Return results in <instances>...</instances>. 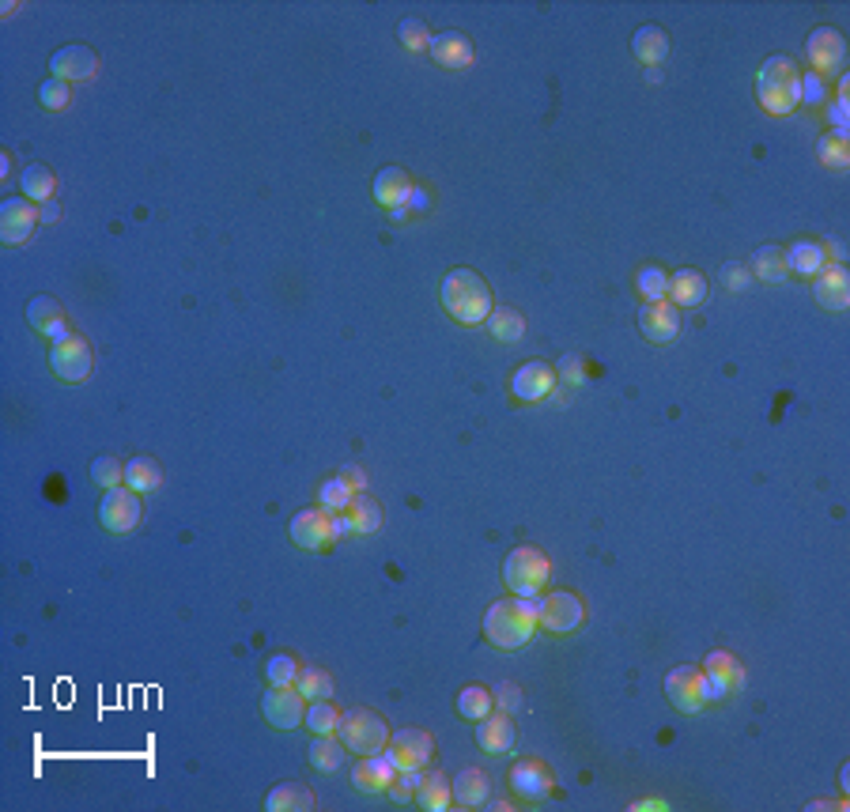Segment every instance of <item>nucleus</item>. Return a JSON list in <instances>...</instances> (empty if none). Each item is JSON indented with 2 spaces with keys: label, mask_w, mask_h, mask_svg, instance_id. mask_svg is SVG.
<instances>
[{
  "label": "nucleus",
  "mask_w": 850,
  "mask_h": 812,
  "mask_svg": "<svg viewBox=\"0 0 850 812\" xmlns=\"http://www.w3.org/2000/svg\"><path fill=\"white\" fill-rule=\"evenodd\" d=\"M295 692L303 695L306 703H314V699H329V695H333V677H329L325 669L306 665V669H299V677H295Z\"/></svg>",
  "instance_id": "39"
},
{
  "label": "nucleus",
  "mask_w": 850,
  "mask_h": 812,
  "mask_svg": "<svg viewBox=\"0 0 850 812\" xmlns=\"http://www.w3.org/2000/svg\"><path fill=\"white\" fill-rule=\"evenodd\" d=\"M665 699L680 714H699L711 703V680L699 665H677L665 673Z\"/></svg>",
  "instance_id": "6"
},
{
  "label": "nucleus",
  "mask_w": 850,
  "mask_h": 812,
  "mask_svg": "<svg viewBox=\"0 0 850 812\" xmlns=\"http://www.w3.org/2000/svg\"><path fill=\"white\" fill-rule=\"evenodd\" d=\"M786 265L798 276H816V272L828 265V250L824 242H813V238H798L790 250H786Z\"/></svg>",
  "instance_id": "31"
},
{
  "label": "nucleus",
  "mask_w": 850,
  "mask_h": 812,
  "mask_svg": "<svg viewBox=\"0 0 850 812\" xmlns=\"http://www.w3.org/2000/svg\"><path fill=\"white\" fill-rule=\"evenodd\" d=\"M38 223H42V212H38V204L27 201V197H8V201L0 204V242H4V246L27 242Z\"/></svg>",
  "instance_id": "13"
},
{
  "label": "nucleus",
  "mask_w": 850,
  "mask_h": 812,
  "mask_svg": "<svg viewBox=\"0 0 850 812\" xmlns=\"http://www.w3.org/2000/svg\"><path fill=\"white\" fill-rule=\"evenodd\" d=\"M514 741H518V733H514V722H510L507 711H499V714L492 711L488 718L476 722V745H480V752L503 756V752L514 748Z\"/></svg>",
  "instance_id": "23"
},
{
  "label": "nucleus",
  "mask_w": 850,
  "mask_h": 812,
  "mask_svg": "<svg viewBox=\"0 0 850 812\" xmlns=\"http://www.w3.org/2000/svg\"><path fill=\"white\" fill-rule=\"evenodd\" d=\"M722 284L730 291H745L748 284H752V272H748V265L730 261V265H722Z\"/></svg>",
  "instance_id": "51"
},
{
  "label": "nucleus",
  "mask_w": 850,
  "mask_h": 812,
  "mask_svg": "<svg viewBox=\"0 0 850 812\" xmlns=\"http://www.w3.org/2000/svg\"><path fill=\"white\" fill-rule=\"evenodd\" d=\"M50 367L61 382H84L91 367H95V352L84 337H65V340H53L50 348Z\"/></svg>",
  "instance_id": "9"
},
{
  "label": "nucleus",
  "mask_w": 850,
  "mask_h": 812,
  "mask_svg": "<svg viewBox=\"0 0 850 812\" xmlns=\"http://www.w3.org/2000/svg\"><path fill=\"white\" fill-rule=\"evenodd\" d=\"M488 794H492V786H488V775H484V771H476V767L458 771V779H454V801H458V805H465V809H484V805H488Z\"/></svg>",
  "instance_id": "32"
},
{
  "label": "nucleus",
  "mask_w": 850,
  "mask_h": 812,
  "mask_svg": "<svg viewBox=\"0 0 850 812\" xmlns=\"http://www.w3.org/2000/svg\"><path fill=\"white\" fill-rule=\"evenodd\" d=\"M828 99V84L816 76V72H801V102H813V106H820V102Z\"/></svg>",
  "instance_id": "50"
},
{
  "label": "nucleus",
  "mask_w": 850,
  "mask_h": 812,
  "mask_svg": "<svg viewBox=\"0 0 850 812\" xmlns=\"http://www.w3.org/2000/svg\"><path fill=\"white\" fill-rule=\"evenodd\" d=\"M813 299L824 310H832V314H843L850 306V272L835 261V265H824V269L816 272L813 280Z\"/></svg>",
  "instance_id": "18"
},
{
  "label": "nucleus",
  "mask_w": 850,
  "mask_h": 812,
  "mask_svg": "<svg viewBox=\"0 0 850 812\" xmlns=\"http://www.w3.org/2000/svg\"><path fill=\"white\" fill-rule=\"evenodd\" d=\"M639 329H643L646 340H654V344H669V340L680 337V310L669 299L662 303H646L639 310Z\"/></svg>",
  "instance_id": "21"
},
{
  "label": "nucleus",
  "mask_w": 850,
  "mask_h": 812,
  "mask_svg": "<svg viewBox=\"0 0 850 812\" xmlns=\"http://www.w3.org/2000/svg\"><path fill=\"white\" fill-rule=\"evenodd\" d=\"M340 476H344V484L352 491H367V473H363L359 465H344V473Z\"/></svg>",
  "instance_id": "53"
},
{
  "label": "nucleus",
  "mask_w": 850,
  "mask_h": 812,
  "mask_svg": "<svg viewBox=\"0 0 850 812\" xmlns=\"http://www.w3.org/2000/svg\"><path fill=\"white\" fill-rule=\"evenodd\" d=\"M748 272H752V276H760V284H786V276H790L786 250H782V246H760V250L752 254Z\"/></svg>",
  "instance_id": "33"
},
{
  "label": "nucleus",
  "mask_w": 850,
  "mask_h": 812,
  "mask_svg": "<svg viewBox=\"0 0 850 812\" xmlns=\"http://www.w3.org/2000/svg\"><path fill=\"white\" fill-rule=\"evenodd\" d=\"M412 178H408L405 167H382L378 178H374V201L382 208H408V197H412Z\"/></svg>",
  "instance_id": "25"
},
{
  "label": "nucleus",
  "mask_w": 850,
  "mask_h": 812,
  "mask_svg": "<svg viewBox=\"0 0 850 812\" xmlns=\"http://www.w3.org/2000/svg\"><path fill=\"white\" fill-rule=\"evenodd\" d=\"M847 106H850L847 99H835V102H832V110H828V118H832L835 129H847Z\"/></svg>",
  "instance_id": "54"
},
{
  "label": "nucleus",
  "mask_w": 850,
  "mask_h": 812,
  "mask_svg": "<svg viewBox=\"0 0 850 812\" xmlns=\"http://www.w3.org/2000/svg\"><path fill=\"white\" fill-rule=\"evenodd\" d=\"M19 189H23V197L34 204H50L53 189H57V178H53V170L46 163H27L23 170V178H19Z\"/></svg>",
  "instance_id": "36"
},
{
  "label": "nucleus",
  "mask_w": 850,
  "mask_h": 812,
  "mask_svg": "<svg viewBox=\"0 0 850 812\" xmlns=\"http://www.w3.org/2000/svg\"><path fill=\"white\" fill-rule=\"evenodd\" d=\"M416 786H420V771H397L386 794L397 805H408V801H416Z\"/></svg>",
  "instance_id": "48"
},
{
  "label": "nucleus",
  "mask_w": 850,
  "mask_h": 812,
  "mask_svg": "<svg viewBox=\"0 0 850 812\" xmlns=\"http://www.w3.org/2000/svg\"><path fill=\"white\" fill-rule=\"evenodd\" d=\"M299 677V661L291 658V654H272L265 661V680H269V688H291Z\"/></svg>",
  "instance_id": "45"
},
{
  "label": "nucleus",
  "mask_w": 850,
  "mask_h": 812,
  "mask_svg": "<svg viewBox=\"0 0 850 812\" xmlns=\"http://www.w3.org/2000/svg\"><path fill=\"white\" fill-rule=\"evenodd\" d=\"M416 805L427 812H446L454 805V779L442 775V771H427L420 775V786H416Z\"/></svg>",
  "instance_id": "28"
},
{
  "label": "nucleus",
  "mask_w": 850,
  "mask_h": 812,
  "mask_svg": "<svg viewBox=\"0 0 850 812\" xmlns=\"http://www.w3.org/2000/svg\"><path fill=\"white\" fill-rule=\"evenodd\" d=\"M522 688H514V684H499V692H495V711H518L522 707Z\"/></svg>",
  "instance_id": "52"
},
{
  "label": "nucleus",
  "mask_w": 850,
  "mask_h": 812,
  "mask_svg": "<svg viewBox=\"0 0 850 812\" xmlns=\"http://www.w3.org/2000/svg\"><path fill=\"white\" fill-rule=\"evenodd\" d=\"M556 367L552 363H544V359H529L522 363L518 371L510 374V393L518 397V401H526V405H537V401H548L552 393H556Z\"/></svg>",
  "instance_id": "11"
},
{
  "label": "nucleus",
  "mask_w": 850,
  "mask_h": 812,
  "mask_svg": "<svg viewBox=\"0 0 850 812\" xmlns=\"http://www.w3.org/2000/svg\"><path fill=\"white\" fill-rule=\"evenodd\" d=\"M556 378L567 382V386H582V382H586V363H582V356L567 352V356L556 363Z\"/></svg>",
  "instance_id": "49"
},
{
  "label": "nucleus",
  "mask_w": 850,
  "mask_h": 812,
  "mask_svg": "<svg viewBox=\"0 0 850 812\" xmlns=\"http://www.w3.org/2000/svg\"><path fill=\"white\" fill-rule=\"evenodd\" d=\"M386 760L397 767V771H424L427 763L435 760V737L427 729H397L390 733V745H386Z\"/></svg>",
  "instance_id": "8"
},
{
  "label": "nucleus",
  "mask_w": 850,
  "mask_h": 812,
  "mask_svg": "<svg viewBox=\"0 0 850 812\" xmlns=\"http://www.w3.org/2000/svg\"><path fill=\"white\" fill-rule=\"evenodd\" d=\"M393 775H397V767L386 760V752H378V756H359V763L352 767V786H356L359 794H386Z\"/></svg>",
  "instance_id": "24"
},
{
  "label": "nucleus",
  "mask_w": 850,
  "mask_h": 812,
  "mask_svg": "<svg viewBox=\"0 0 850 812\" xmlns=\"http://www.w3.org/2000/svg\"><path fill=\"white\" fill-rule=\"evenodd\" d=\"M163 484V469L155 457H129L125 461V488H133L136 495H148V491H159Z\"/></svg>",
  "instance_id": "35"
},
{
  "label": "nucleus",
  "mask_w": 850,
  "mask_h": 812,
  "mask_svg": "<svg viewBox=\"0 0 850 812\" xmlns=\"http://www.w3.org/2000/svg\"><path fill=\"white\" fill-rule=\"evenodd\" d=\"M635 288L646 303H662V299H669V272L658 269V265H643L635 276Z\"/></svg>",
  "instance_id": "41"
},
{
  "label": "nucleus",
  "mask_w": 850,
  "mask_h": 812,
  "mask_svg": "<svg viewBox=\"0 0 850 812\" xmlns=\"http://www.w3.org/2000/svg\"><path fill=\"white\" fill-rule=\"evenodd\" d=\"M38 99H42V106L46 110H68L72 106V84H65V80H57V76H50L46 84L38 87Z\"/></svg>",
  "instance_id": "47"
},
{
  "label": "nucleus",
  "mask_w": 850,
  "mask_h": 812,
  "mask_svg": "<svg viewBox=\"0 0 850 812\" xmlns=\"http://www.w3.org/2000/svg\"><path fill=\"white\" fill-rule=\"evenodd\" d=\"M805 57H809L816 76H832L847 61V38L835 31V27H816L805 38Z\"/></svg>",
  "instance_id": "12"
},
{
  "label": "nucleus",
  "mask_w": 850,
  "mask_h": 812,
  "mask_svg": "<svg viewBox=\"0 0 850 812\" xmlns=\"http://www.w3.org/2000/svg\"><path fill=\"white\" fill-rule=\"evenodd\" d=\"M537 624L552 635H571L586 624V601L575 590H552L537 601Z\"/></svg>",
  "instance_id": "7"
},
{
  "label": "nucleus",
  "mask_w": 850,
  "mask_h": 812,
  "mask_svg": "<svg viewBox=\"0 0 850 812\" xmlns=\"http://www.w3.org/2000/svg\"><path fill=\"white\" fill-rule=\"evenodd\" d=\"M756 99L764 106L767 114L775 118H786L801 106V68L794 57L786 53H775L767 57L760 72H756Z\"/></svg>",
  "instance_id": "3"
},
{
  "label": "nucleus",
  "mask_w": 850,
  "mask_h": 812,
  "mask_svg": "<svg viewBox=\"0 0 850 812\" xmlns=\"http://www.w3.org/2000/svg\"><path fill=\"white\" fill-rule=\"evenodd\" d=\"M427 53H431L442 68H454V72H458V68L473 65V38L465 31H458V27H450V31H439L431 38Z\"/></svg>",
  "instance_id": "22"
},
{
  "label": "nucleus",
  "mask_w": 850,
  "mask_h": 812,
  "mask_svg": "<svg viewBox=\"0 0 850 812\" xmlns=\"http://www.w3.org/2000/svg\"><path fill=\"white\" fill-rule=\"evenodd\" d=\"M8 170H12V155H8V152H0V178H4Z\"/></svg>",
  "instance_id": "59"
},
{
  "label": "nucleus",
  "mask_w": 850,
  "mask_h": 812,
  "mask_svg": "<svg viewBox=\"0 0 850 812\" xmlns=\"http://www.w3.org/2000/svg\"><path fill=\"white\" fill-rule=\"evenodd\" d=\"M431 197H427V189H412V197H408V208H416V212H424Z\"/></svg>",
  "instance_id": "55"
},
{
  "label": "nucleus",
  "mask_w": 850,
  "mask_h": 812,
  "mask_svg": "<svg viewBox=\"0 0 850 812\" xmlns=\"http://www.w3.org/2000/svg\"><path fill=\"white\" fill-rule=\"evenodd\" d=\"M488 333L495 340H503V344H514V340L526 337V318L518 310H510V306H495L488 314Z\"/></svg>",
  "instance_id": "37"
},
{
  "label": "nucleus",
  "mask_w": 850,
  "mask_h": 812,
  "mask_svg": "<svg viewBox=\"0 0 850 812\" xmlns=\"http://www.w3.org/2000/svg\"><path fill=\"white\" fill-rule=\"evenodd\" d=\"M439 299H442V310H446L458 325H484L488 322V314L495 310L488 280L473 269L446 272V276H442Z\"/></svg>",
  "instance_id": "1"
},
{
  "label": "nucleus",
  "mask_w": 850,
  "mask_h": 812,
  "mask_svg": "<svg viewBox=\"0 0 850 812\" xmlns=\"http://www.w3.org/2000/svg\"><path fill=\"white\" fill-rule=\"evenodd\" d=\"M816 809H847V801H828V797H820V801H809V812Z\"/></svg>",
  "instance_id": "56"
},
{
  "label": "nucleus",
  "mask_w": 850,
  "mask_h": 812,
  "mask_svg": "<svg viewBox=\"0 0 850 812\" xmlns=\"http://www.w3.org/2000/svg\"><path fill=\"white\" fill-rule=\"evenodd\" d=\"M27 322H31L34 333H42V337H50V340L72 337V333H68L65 306L57 303L53 295H34L31 303H27Z\"/></svg>",
  "instance_id": "20"
},
{
  "label": "nucleus",
  "mask_w": 850,
  "mask_h": 812,
  "mask_svg": "<svg viewBox=\"0 0 850 812\" xmlns=\"http://www.w3.org/2000/svg\"><path fill=\"white\" fill-rule=\"evenodd\" d=\"M669 50H673V42H669V34L662 31V27H639V31L631 34V53L643 61V65L650 68H658L669 57Z\"/></svg>",
  "instance_id": "29"
},
{
  "label": "nucleus",
  "mask_w": 850,
  "mask_h": 812,
  "mask_svg": "<svg viewBox=\"0 0 850 812\" xmlns=\"http://www.w3.org/2000/svg\"><path fill=\"white\" fill-rule=\"evenodd\" d=\"M50 72L65 84H80V80H91L99 72V53L84 46V42H68L50 57Z\"/></svg>",
  "instance_id": "16"
},
{
  "label": "nucleus",
  "mask_w": 850,
  "mask_h": 812,
  "mask_svg": "<svg viewBox=\"0 0 850 812\" xmlns=\"http://www.w3.org/2000/svg\"><path fill=\"white\" fill-rule=\"evenodd\" d=\"M291 541L299 544V548H325V544L333 541V510H325L322 503L318 507H303L288 525Z\"/></svg>",
  "instance_id": "14"
},
{
  "label": "nucleus",
  "mask_w": 850,
  "mask_h": 812,
  "mask_svg": "<svg viewBox=\"0 0 850 812\" xmlns=\"http://www.w3.org/2000/svg\"><path fill=\"white\" fill-rule=\"evenodd\" d=\"M703 673L711 680V699H722L726 692L745 688V665L733 658L730 650H711L707 661H703Z\"/></svg>",
  "instance_id": "19"
},
{
  "label": "nucleus",
  "mask_w": 850,
  "mask_h": 812,
  "mask_svg": "<svg viewBox=\"0 0 850 812\" xmlns=\"http://www.w3.org/2000/svg\"><path fill=\"white\" fill-rule=\"evenodd\" d=\"M340 714L329 699H314V703H306V729L310 733H337L340 726Z\"/></svg>",
  "instance_id": "42"
},
{
  "label": "nucleus",
  "mask_w": 850,
  "mask_h": 812,
  "mask_svg": "<svg viewBox=\"0 0 850 812\" xmlns=\"http://www.w3.org/2000/svg\"><path fill=\"white\" fill-rule=\"evenodd\" d=\"M337 737L340 745L348 748V752H356V756H378V752H386V745H390V726L371 707H352V711L340 714Z\"/></svg>",
  "instance_id": "4"
},
{
  "label": "nucleus",
  "mask_w": 850,
  "mask_h": 812,
  "mask_svg": "<svg viewBox=\"0 0 850 812\" xmlns=\"http://www.w3.org/2000/svg\"><path fill=\"white\" fill-rule=\"evenodd\" d=\"M711 295V284L699 269H677L669 276V303L684 310V306H703Z\"/></svg>",
  "instance_id": "26"
},
{
  "label": "nucleus",
  "mask_w": 850,
  "mask_h": 812,
  "mask_svg": "<svg viewBox=\"0 0 850 812\" xmlns=\"http://www.w3.org/2000/svg\"><path fill=\"white\" fill-rule=\"evenodd\" d=\"M397 38H401V46H405V50L420 53V50L431 46V38H435V34L427 31V23L420 16H405L401 23H397Z\"/></svg>",
  "instance_id": "43"
},
{
  "label": "nucleus",
  "mask_w": 850,
  "mask_h": 812,
  "mask_svg": "<svg viewBox=\"0 0 850 812\" xmlns=\"http://www.w3.org/2000/svg\"><path fill=\"white\" fill-rule=\"evenodd\" d=\"M537 601L533 597H499L488 605L484 612V639L495 646V650H518L533 639L537 631Z\"/></svg>",
  "instance_id": "2"
},
{
  "label": "nucleus",
  "mask_w": 850,
  "mask_h": 812,
  "mask_svg": "<svg viewBox=\"0 0 850 812\" xmlns=\"http://www.w3.org/2000/svg\"><path fill=\"white\" fill-rule=\"evenodd\" d=\"M57 216H61V208H57V204H42V223H53L57 220Z\"/></svg>",
  "instance_id": "57"
},
{
  "label": "nucleus",
  "mask_w": 850,
  "mask_h": 812,
  "mask_svg": "<svg viewBox=\"0 0 850 812\" xmlns=\"http://www.w3.org/2000/svg\"><path fill=\"white\" fill-rule=\"evenodd\" d=\"M492 711H495V695L488 692V688H476V684H469V688H461V692H458V714H461V718L480 722V718H488Z\"/></svg>",
  "instance_id": "38"
},
{
  "label": "nucleus",
  "mask_w": 850,
  "mask_h": 812,
  "mask_svg": "<svg viewBox=\"0 0 850 812\" xmlns=\"http://www.w3.org/2000/svg\"><path fill=\"white\" fill-rule=\"evenodd\" d=\"M507 782L522 801H544L556 790V779H552V771L541 760H518L507 771Z\"/></svg>",
  "instance_id": "17"
},
{
  "label": "nucleus",
  "mask_w": 850,
  "mask_h": 812,
  "mask_svg": "<svg viewBox=\"0 0 850 812\" xmlns=\"http://www.w3.org/2000/svg\"><path fill=\"white\" fill-rule=\"evenodd\" d=\"M140 514H144V507H140V495H136L133 488H110L106 495H102V503H99V522L102 529H110V533H133L136 525H140Z\"/></svg>",
  "instance_id": "10"
},
{
  "label": "nucleus",
  "mask_w": 850,
  "mask_h": 812,
  "mask_svg": "<svg viewBox=\"0 0 850 812\" xmlns=\"http://www.w3.org/2000/svg\"><path fill=\"white\" fill-rule=\"evenodd\" d=\"M91 480L99 484V488H121L125 484V461H118V457H110V454H102L91 461Z\"/></svg>",
  "instance_id": "44"
},
{
  "label": "nucleus",
  "mask_w": 850,
  "mask_h": 812,
  "mask_svg": "<svg viewBox=\"0 0 850 812\" xmlns=\"http://www.w3.org/2000/svg\"><path fill=\"white\" fill-rule=\"evenodd\" d=\"M639 809H665V805L658 801V797H650V801H639V805H635V812Z\"/></svg>",
  "instance_id": "58"
},
{
  "label": "nucleus",
  "mask_w": 850,
  "mask_h": 812,
  "mask_svg": "<svg viewBox=\"0 0 850 812\" xmlns=\"http://www.w3.org/2000/svg\"><path fill=\"white\" fill-rule=\"evenodd\" d=\"M261 714L272 729H295L306 722V699L291 688H269L265 699H261Z\"/></svg>",
  "instance_id": "15"
},
{
  "label": "nucleus",
  "mask_w": 850,
  "mask_h": 812,
  "mask_svg": "<svg viewBox=\"0 0 850 812\" xmlns=\"http://www.w3.org/2000/svg\"><path fill=\"white\" fill-rule=\"evenodd\" d=\"M552 578V559L541 548L518 544L507 559H503V582L514 597H537Z\"/></svg>",
  "instance_id": "5"
},
{
  "label": "nucleus",
  "mask_w": 850,
  "mask_h": 812,
  "mask_svg": "<svg viewBox=\"0 0 850 812\" xmlns=\"http://www.w3.org/2000/svg\"><path fill=\"white\" fill-rule=\"evenodd\" d=\"M314 805L318 797L306 782H280L265 794V812H310Z\"/></svg>",
  "instance_id": "27"
},
{
  "label": "nucleus",
  "mask_w": 850,
  "mask_h": 812,
  "mask_svg": "<svg viewBox=\"0 0 850 812\" xmlns=\"http://www.w3.org/2000/svg\"><path fill=\"white\" fill-rule=\"evenodd\" d=\"M344 752H348V748L340 745L337 733H314V741L306 748V760H310L314 771L333 775V771H340V763H344Z\"/></svg>",
  "instance_id": "30"
},
{
  "label": "nucleus",
  "mask_w": 850,
  "mask_h": 812,
  "mask_svg": "<svg viewBox=\"0 0 850 812\" xmlns=\"http://www.w3.org/2000/svg\"><path fill=\"white\" fill-rule=\"evenodd\" d=\"M344 518L352 522V533H378L382 529V507L367 491H356L352 503L344 507Z\"/></svg>",
  "instance_id": "34"
},
{
  "label": "nucleus",
  "mask_w": 850,
  "mask_h": 812,
  "mask_svg": "<svg viewBox=\"0 0 850 812\" xmlns=\"http://www.w3.org/2000/svg\"><path fill=\"white\" fill-rule=\"evenodd\" d=\"M352 495L356 491L344 484V476H329L322 488H318V499H322V507L325 510H333V514H340V510L352 503Z\"/></svg>",
  "instance_id": "46"
},
{
  "label": "nucleus",
  "mask_w": 850,
  "mask_h": 812,
  "mask_svg": "<svg viewBox=\"0 0 850 812\" xmlns=\"http://www.w3.org/2000/svg\"><path fill=\"white\" fill-rule=\"evenodd\" d=\"M847 129H832L828 136H820V144H816V155H820V163H828L832 170H843L850 163V148H847Z\"/></svg>",
  "instance_id": "40"
}]
</instances>
